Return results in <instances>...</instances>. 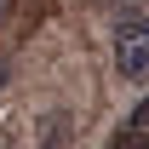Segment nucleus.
Returning a JSON list of instances; mask_svg holds the SVG:
<instances>
[{
	"instance_id": "nucleus-2",
	"label": "nucleus",
	"mask_w": 149,
	"mask_h": 149,
	"mask_svg": "<svg viewBox=\"0 0 149 149\" xmlns=\"http://www.w3.org/2000/svg\"><path fill=\"white\" fill-rule=\"evenodd\" d=\"M109 149H149V103H138V109H132V120L120 126V138H115Z\"/></svg>"
},
{
	"instance_id": "nucleus-1",
	"label": "nucleus",
	"mask_w": 149,
	"mask_h": 149,
	"mask_svg": "<svg viewBox=\"0 0 149 149\" xmlns=\"http://www.w3.org/2000/svg\"><path fill=\"white\" fill-rule=\"evenodd\" d=\"M115 69L126 80H143L149 74V23L143 17H126L115 29Z\"/></svg>"
},
{
	"instance_id": "nucleus-3",
	"label": "nucleus",
	"mask_w": 149,
	"mask_h": 149,
	"mask_svg": "<svg viewBox=\"0 0 149 149\" xmlns=\"http://www.w3.org/2000/svg\"><path fill=\"white\" fill-rule=\"evenodd\" d=\"M0 86H6V63H0Z\"/></svg>"
}]
</instances>
